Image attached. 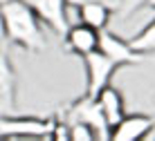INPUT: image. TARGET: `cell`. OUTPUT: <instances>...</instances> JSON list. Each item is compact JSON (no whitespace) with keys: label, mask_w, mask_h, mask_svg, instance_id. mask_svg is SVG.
<instances>
[{"label":"cell","mask_w":155,"mask_h":141,"mask_svg":"<svg viewBox=\"0 0 155 141\" xmlns=\"http://www.w3.org/2000/svg\"><path fill=\"white\" fill-rule=\"evenodd\" d=\"M128 43H130V47L135 52H140L142 56H146V54H155V18L144 27L137 36H133Z\"/></svg>","instance_id":"12"},{"label":"cell","mask_w":155,"mask_h":141,"mask_svg":"<svg viewBox=\"0 0 155 141\" xmlns=\"http://www.w3.org/2000/svg\"><path fill=\"white\" fill-rule=\"evenodd\" d=\"M68 2L70 5H83V2H90V0H68ZM106 2H108V0H106Z\"/></svg>","instance_id":"15"},{"label":"cell","mask_w":155,"mask_h":141,"mask_svg":"<svg viewBox=\"0 0 155 141\" xmlns=\"http://www.w3.org/2000/svg\"><path fill=\"white\" fill-rule=\"evenodd\" d=\"M99 50L104 54H108L113 61H117L121 67H124V65H137V63H142V58H144L140 52L133 50L128 40H121L119 36L110 34L108 29H104L99 34Z\"/></svg>","instance_id":"7"},{"label":"cell","mask_w":155,"mask_h":141,"mask_svg":"<svg viewBox=\"0 0 155 141\" xmlns=\"http://www.w3.org/2000/svg\"><path fill=\"white\" fill-rule=\"evenodd\" d=\"M0 16H2V25L7 36L20 47L27 50H43L45 47V38L38 25V16L31 11V7L25 0H9L0 7Z\"/></svg>","instance_id":"1"},{"label":"cell","mask_w":155,"mask_h":141,"mask_svg":"<svg viewBox=\"0 0 155 141\" xmlns=\"http://www.w3.org/2000/svg\"><path fill=\"white\" fill-rule=\"evenodd\" d=\"M99 34L94 27L85 25V23H74L70 25V29L65 31V47L77 56H88L94 50H99Z\"/></svg>","instance_id":"6"},{"label":"cell","mask_w":155,"mask_h":141,"mask_svg":"<svg viewBox=\"0 0 155 141\" xmlns=\"http://www.w3.org/2000/svg\"><path fill=\"white\" fill-rule=\"evenodd\" d=\"M68 126H70V139L72 141H94L97 139V132L83 121H70Z\"/></svg>","instance_id":"13"},{"label":"cell","mask_w":155,"mask_h":141,"mask_svg":"<svg viewBox=\"0 0 155 141\" xmlns=\"http://www.w3.org/2000/svg\"><path fill=\"white\" fill-rule=\"evenodd\" d=\"M56 119H36V117H0V139H52Z\"/></svg>","instance_id":"2"},{"label":"cell","mask_w":155,"mask_h":141,"mask_svg":"<svg viewBox=\"0 0 155 141\" xmlns=\"http://www.w3.org/2000/svg\"><path fill=\"white\" fill-rule=\"evenodd\" d=\"M63 121H68V123L70 121H83V123H88V126L97 132V139H101V141L110 139V126L104 119V114H101L97 99H90V96H85V94L70 107L68 119H63Z\"/></svg>","instance_id":"4"},{"label":"cell","mask_w":155,"mask_h":141,"mask_svg":"<svg viewBox=\"0 0 155 141\" xmlns=\"http://www.w3.org/2000/svg\"><path fill=\"white\" fill-rule=\"evenodd\" d=\"M146 7H151V9H155V0H146Z\"/></svg>","instance_id":"16"},{"label":"cell","mask_w":155,"mask_h":141,"mask_svg":"<svg viewBox=\"0 0 155 141\" xmlns=\"http://www.w3.org/2000/svg\"><path fill=\"white\" fill-rule=\"evenodd\" d=\"M83 63H85V74H88V85H85V96L90 99H97V94L106 85H110V79L117 69L121 67L117 61L104 54L101 50H94L92 54L83 56Z\"/></svg>","instance_id":"3"},{"label":"cell","mask_w":155,"mask_h":141,"mask_svg":"<svg viewBox=\"0 0 155 141\" xmlns=\"http://www.w3.org/2000/svg\"><path fill=\"white\" fill-rule=\"evenodd\" d=\"M121 9H124V14H133L135 9L140 7H146V0H121Z\"/></svg>","instance_id":"14"},{"label":"cell","mask_w":155,"mask_h":141,"mask_svg":"<svg viewBox=\"0 0 155 141\" xmlns=\"http://www.w3.org/2000/svg\"><path fill=\"white\" fill-rule=\"evenodd\" d=\"M79 7V23H85L90 27H94L97 31H104L108 27L110 20V2L106 0H90V2L77 5Z\"/></svg>","instance_id":"10"},{"label":"cell","mask_w":155,"mask_h":141,"mask_svg":"<svg viewBox=\"0 0 155 141\" xmlns=\"http://www.w3.org/2000/svg\"><path fill=\"white\" fill-rule=\"evenodd\" d=\"M153 121H155L153 117L140 114V112H135V114H124V119L113 128L110 139L113 141H142L144 134L148 132V128L153 126Z\"/></svg>","instance_id":"8"},{"label":"cell","mask_w":155,"mask_h":141,"mask_svg":"<svg viewBox=\"0 0 155 141\" xmlns=\"http://www.w3.org/2000/svg\"><path fill=\"white\" fill-rule=\"evenodd\" d=\"M14 107V79L7 63L0 61V117L9 114Z\"/></svg>","instance_id":"11"},{"label":"cell","mask_w":155,"mask_h":141,"mask_svg":"<svg viewBox=\"0 0 155 141\" xmlns=\"http://www.w3.org/2000/svg\"><path fill=\"white\" fill-rule=\"evenodd\" d=\"M97 103H99V110H101V114H104V119L110 126V132H113V128L126 114L124 112V99H121L119 90H115L113 85H106L97 94Z\"/></svg>","instance_id":"9"},{"label":"cell","mask_w":155,"mask_h":141,"mask_svg":"<svg viewBox=\"0 0 155 141\" xmlns=\"http://www.w3.org/2000/svg\"><path fill=\"white\" fill-rule=\"evenodd\" d=\"M31 7V11L38 16L47 27H52L58 34H65L70 29V18H68V0H25Z\"/></svg>","instance_id":"5"}]
</instances>
